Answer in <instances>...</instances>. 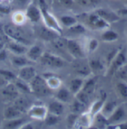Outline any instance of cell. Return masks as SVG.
Segmentation results:
<instances>
[{"label":"cell","mask_w":127,"mask_h":129,"mask_svg":"<svg viewBox=\"0 0 127 129\" xmlns=\"http://www.w3.org/2000/svg\"><path fill=\"white\" fill-rule=\"evenodd\" d=\"M38 2H39V8L42 13V18L43 20L45 26L51 29L52 30L57 32L58 35H61L62 33V29L58 20L55 19V17L49 12L47 8V5L45 0H38Z\"/></svg>","instance_id":"1"},{"label":"cell","mask_w":127,"mask_h":129,"mask_svg":"<svg viewBox=\"0 0 127 129\" xmlns=\"http://www.w3.org/2000/svg\"><path fill=\"white\" fill-rule=\"evenodd\" d=\"M29 83L31 92L38 96H48L52 92V89L48 86L47 82L43 77H40L37 74Z\"/></svg>","instance_id":"2"},{"label":"cell","mask_w":127,"mask_h":129,"mask_svg":"<svg viewBox=\"0 0 127 129\" xmlns=\"http://www.w3.org/2000/svg\"><path fill=\"white\" fill-rule=\"evenodd\" d=\"M23 114L24 113H27L29 108L30 107L29 106V103L28 101V100L26 98L23 97L18 96L14 101V104H13Z\"/></svg>","instance_id":"25"},{"label":"cell","mask_w":127,"mask_h":129,"mask_svg":"<svg viewBox=\"0 0 127 129\" xmlns=\"http://www.w3.org/2000/svg\"><path fill=\"white\" fill-rule=\"evenodd\" d=\"M116 89L119 95L127 100V83L126 82H119L116 85Z\"/></svg>","instance_id":"36"},{"label":"cell","mask_w":127,"mask_h":129,"mask_svg":"<svg viewBox=\"0 0 127 129\" xmlns=\"http://www.w3.org/2000/svg\"><path fill=\"white\" fill-rule=\"evenodd\" d=\"M91 71H102L104 70L105 64L99 59H94L88 62Z\"/></svg>","instance_id":"32"},{"label":"cell","mask_w":127,"mask_h":129,"mask_svg":"<svg viewBox=\"0 0 127 129\" xmlns=\"http://www.w3.org/2000/svg\"><path fill=\"white\" fill-rule=\"evenodd\" d=\"M126 3H127V0H126Z\"/></svg>","instance_id":"49"},{"label":"cell","mask_w":127,"mask_h":129,"mask_svg":"<svg viewBox=\"0 0 127 129\" xmlns=\"http://www.w3.org/2000/svg\"><path fill=\"white\" fill-rule=\"evenodd\" d=\"M79 5L85 8H93L96 6L100 0H75Z\"/></svg>","instance_id":"38"},{"label":"cell","mask_w":127,"mask_h":129,"mask_svg":"<svg viewBox=\"0 0 127 129\" xmlns=\"http://www.w3.org/2000/svg\"><path fill=\"white\" fill-rule=\"evenodd\" d=\"M11 62L17 68H23L26 65H30L32 61H30L26 56L24 55H13L11 58Z\"/></svg>","instance_id":"21"},{"label":"cell","mask_w":127,"mask_h":129,"mask_svg":"<svg viewBox=\"0 0 127 129\" xmlns=\"http://www.w3.org/2000/svg\"><path fill=\"white\" fill-rule=\"evenodd\" d=\"M58 2L62 4L64 6H71L73 3V0H57Z\"/></svg>","instance_id":"44"},{"label":"cell","mask_w":127,"mask_h":129,"mask_svg":"<svg viewBox=\"0 0 127 129\" xmlns=\"http://www.w3.org/2000/svg\"><path fill=\"white\" fill-rule=\"evenodd\" d=\"M69 32L73 34H83L86 32V29L85 27V26H83L82 24H80L79 23H77L76 24L70 26L68 28Z\"/></svg>","instance_id":"39"},{"label":"cell","mask_w":127,"mask_h":129,"mask_svg":"<svg viewBox=\"0 0 127 129\" xmlns=\"http://www.w3.org/2000/svg\"><path fill=\"white\" fill-rule=\"evenodd\" d=\"M48 113L47 108L41 104H34L31 106L27 113L29 117L36 120H43Z\"/></svg>","instance_id":"9"},{"label":"cell","mask_w":127,"mask_h":129,"mask_svg":"<svg viewBox=\"0 0 127 129\" xmlns=\"http://www.w3.org/2000/svg\"><path fill=\"white\" fill-rule=\"evenodd\" d=\"M119 50H112L110 53H108V55L107 56V62L108 64H110V62H111V60L114 59V57L116 56V54L117 53Z\"/></svg>","instance_id":"42"},{"label":"cell","mask_w":127,"mask_h":129,"mask_svg":"<svg viewBox=\"0 0 127 129\" xmlns=\"http://www.w3.org/2000/svg\"><path fill=\"white\" fill-rule=\"evenodd\" d=\"M2 95L9 101H14L19 96V89L14 83H8L2 90Z\"/></svg>","instance_id":"15"},{"label":"cell","mask_w":127,"mask_h":129,"mask_svg":"<svg viewBox=\"0 0 127 129\" xmlns=\"http://www.w3.org/2000/svg\"><path fill=\"white\" fill-rule=\"evenodd\" d=\"M97 80H98V77L96 76H94V77L88 78L86 81H84V83L81 90L85 92L86 94H88V95L91 96L95 91Z\"/></svg>","instance_id":"19"},{"label":"cell","mask_w":127,"mask_h":129,"mask_svg":"<svg viewBox=\"0 0 127 129\" xmlns=\"http://www.w3.org/2000/svg\"><path fill=\"white\" fill-rule=\"evenodd\" d=\"M43 53V49L39 45H33L29 49H28L26 56L32 62H36L39 60Z\"/></svg>","instance_id":"18"},{"label":"cell","mask_w":127,"mask_h":129,"mask_svg":"<svg viewBox=\"0 0 127 129\" xmlns=\"http://www.w3.org/2000/svg\"><path fill=\"white\" fill-rule=\"evenodd\" d=\"M40 60L43 65L53 68H61L65 64L62 58L48 52H43Z\"/></svg>","instance_id":"4"},{"label":"cell","mask_w":127,"mask_h":129,"mask_svg":"<svg viewBox=\"0 0 127 129\" xmlns=\"http://www.w3.org/2000/svg\"><path fill=\"white\" fill-rule=\"evenodd\" d=\"M61 23L63 24L64 26L69 28V27L76 24L78 23V20L73 16L63 15L61 17Z\"/></svg>","instance_id":"34"},{"label":"cell","mask_w":127,"mask_h":129,"mask_svg":"<svg viewBox=\"0 0 127 129\" xmlns=\"http://www.w3.org/2000/svg\"><path fill=\"white\" fill-rule=\"evenodd\" d=\"M72 92L70 91L69 89L60 87L56 93V99L62 103H70L72 101Z\"/></svg>","instance_id":"23"},{"label":"cell","mask_w":127,"mask_h":129,"mask_svg":"<svg viewBox=\"0 0 127 129\" xmlns=\"http://www.w3.org/2000/svg\"><path fill=\"white\" fill-rule=\"evenodd\" d=\"M72 102V105H71V111L72 113H83L86 109V105L82 104V102H80L79 101H78L76 98H75L73 101H71Z\"/></svg>","instance_id":"30"},{"label":"cell","mask_w":127,"mask_h":129,"mask_svg":"<svg viewBox=\"0 0 127 129\" xmlns=\"http://www.w3.org/2000/svg\"><path fill=\"white\" fill-rule=\"evenodd\" d=\"M5 80L3 79V77L1 76V74H0V86H2V84H4V83H5Z\"/></svg>","instance_id":"46"},{"label":"cell","mask_w":127,"mask_h":129,"mask_svg":"<svg viewBox=\"0 0 127 129\" xmlns=\"http://www.w3.org/2000/svg\"><path fill=\"white\" fill-rule=\"evenodd\" d=\"M47 110L50 113H52L54 115L60 116L63 114L64 111V103L56 99L55 101H53L49 104Z\"/></svg>","instance_id":"20"},{"label":"cell","mask_w":127,"mask_h":129,"mask_svg":"<svg viewBox=\"0 0 127 129\" xmlns=\"http://www.w3.org/2000/svg\"><path fill=\"white\" fill-rule=\"evenodd\" d=\"M82 59H77V62L73 64L74 71L80 77L88 76L92 71L88 63H86L82 60Z\"/></svg>","instance_id":"14"},{"label":"cell","mask_w":127,"mask_h":129,"mask_svg":"<svg viewBox=\"0 0 127 129\" xmlns=\"http://www.w3.org/2000/svg\"><path fill=\"white\" fill-rule=\"evenodd\" d=\"M59 120H60V116H56V115H54V114L50 113L49 112L47 113L46 117L43 119L45 124L47 126H53V125H57L58 123Z\"/></svg>","instance_id":"31"},{"label":"cell","mask_w":127,"mask_h":129,"mask_svg":"<svg viewBox=\"0 0 127 129\" xmlns=\"http://www.w3.org/2000/svg\"><path fill=\"white\" fill-rule=\"evenodd\" d=\"M84 80L82 77H76L70 80L69 84V89L73 95L78 93L82 88Z\"/></svg>","instance_id":"26"},{"label":"cell","mask_w":127,"mask_h":129,"mask_svg":"<svg viewBox=\"0 0 127 129\" xmlns=\"http://www.w3.org/2000/svg\"><path fill=\"white\" fill-rule=\"evenodd\" d=\"M119 35L117 32L111 29H105L101 35V39L104 42H114L117 41Z\"/></svg>","instance_id":"27"},{"label":"cell","mask_w":127,"mask_h":129,"mask_svg":"<svg viewBox=\"0 0 127 129\" xmlns=\"http://www.w3.org/2000/svg\"><path fill=\"white\" fill-rule=\"evenodd\" d=\"M7 50L11 51L14 55H26L28 48L24 44L12 40L7 44Z\"/></svg>","instance_id":"13"},{"label":"cell","mask_w":127,"mask_h":129,"mask_svg":"<svg viewBox=\"0 0 127 129\" xmlns=\"http://www.w3.org/2000/svg\"><path fill=\"white\" fill-rule=\"evenodd\" d=\"M126 105H127V103H126Z\"/></svg>","instance_id":"50"},{"label":"cell","mask_w":127,"mask_h":129,"mask_svg":"<svg viewBox=\"0 0 127 129\" xmlns=\"http://www.w3.org/2000/svg\"><path fill=\"white\" fill-rule=\"evenodd\" d=\"M126 63V54L125 49L119 50L116 56L109 64L108 72L110 74L116 73L121 67Z\"/></svg>","instance_id":"7"},{"label":"cell","mask_w":127,"mask_h":129,"mask_svg":"<svg viewBox=\"0 0 127 129\" xmlns=\"http://www.w3.org/2000/svg\"><path fill=\"white\" fill-rule=\"evenodd\" d=\"M37 34L41 39L45 40V41H52L53 39H55V38L60 35L57 32L46 27V26H40V28L37 30Z\"/></svg>","instance_id":"16"},{"label":"cell","mask_w":127,"mask_h":129,"mask_svg":"<svg viewBox=\"0 0 127 129\" xmlns=\"http://www.w3.org/2000/svg\"><path fill=\"white\" fill-rule=\"evenodd\" d=\"M14 83L15 84V86L17 87V89L19 90H21L23 92H31V89H30V86L29 83L20 79V78H17Z\"/></svg>","instance_id":"35"},{"label":"cell","mask_w":127,"mask_h":129,"mask_svg":"<svg viewBox=\"0 0 127 129\" xmlns=\"http://www.w3.org/2000/svg\"><path fill=\"white\" fill-rule=\"evenodd\" d=\"M8 57V53H7V49L3 48L2 50H0V62L5 61Z\"/></svg>","instance_id":"43"},{"label":"cell","mask_w":127,"mask_h":129,"mask_svg":"<svg viewBox=\"0 0 127 129\" xmlns=\"http://www.w3.org/2000/svg\"><path fill=\"white\" fill-rule=\"evenodd\" d=\"M106 98H107V95H106V93L105 92H102L101 98L96 101L94 103H93V104L91 105V109H90V112L89 113L94 117L96 114H97L98 113H99L106 101Z\"/></svg>","instance_id":"22"},{"label":"cell","mask_w":127,"mask_h":129,"mask_svg":"<svg viewBox=\"0 0 127 129\" xmlns=\"http://www.w3.org/2000/svg\"><path fill=\"white\" fill-rule=\"evenodd\" d=\"M3 48H5V44L0 40V50H2Z\"/></svg>","instance_id":"47"},{"label":"cell","mask_w":127,"mask_h":129,"mask_svg":"<svg viewBox=\"0 0 127 129\" xmlns=\"http://www.w3.org/2000/svg\"><path fill=\"white\" fill-rule=\"evenodd\" d=\"M126 110L123 106L117 107L114 112L111 114L109 117H108V125L107 128L113 125H116L117 124L122 123L126 118Z\"/></svg>","instance_id":"8"},{"label":"cell","mask_w":127,"mask_h":129,"mask_svg":"<svg viewBox=\"0 0 127 129\" xmlns=\"http://www.w3.org/2000/svg\"><path fill=\"white\" fill-rule=\"evenodd\" d=\"M26 122V119L23 117H18L12 119H5V121L3 122L2 128L7 129L22 128V127Z\"/></svg>","instance_id":"17"},{"label":"cell","mask_w":127,"mask_h":129,"mask_svg":"<svg viewBox=\"0 0 127 129\" xmlns=\"http://www.w3.org/2000/svg\"><path fill=\"white\" fill-rule=\"evenodd\" d=\"M117 103L115 101H107L105 102L100 113H102L107 119L111 116V114L114 112V110L117 107Z\"/></svg>","instance_id":"28"},{"label":"cell","mask_w":127,"mask_h":129,"mask_svg":"<svg viewBox=\"0 0 127 129\" xmlns=\"http://www.w3.org/2000/svg\"><path fill=\"white\" fill-rule=\"evenodd\" d=\"M126 80V81H127V74H126V78H125V80Z\"/></svg>","instance_id":"48"},{"label":"cell","mask_w":127,"mask_h":129,"mask_svg":"<svg viewBox=\"0 0 127 129\" xmlns=\"http://www.w3.org/2000/svg\"><path fill=\"white\" fill-rule=\"evenodd\" d=\"M95 12L109 24L116 23L120 19V16L117 13L108 8H99L96 10Z\"/></svg>","instance_id":"11"},{"label":"cell","mask_w":127,"mask_h":129,"mask_svg":"<svg viewBox=\"0 0 127 129\" xmlns=\"http://www.w3.org/2000/svg\"><path fill=\"white\" fill-rule=\"evenodd\" d=\"M78 117H79L78 114L74 113H72L71 114H70L67 116V124L69 125H70V126H75V124H76V122L77 121Z\"/></svg>","instance_id":"41"},{"label":"cell","mask_w":127,"mask_h":129,"mask_svg":"<svg viewBox=\"0 0 127 129\" xmlns=\"http://www.w3.org/2000/svg\"><path fill=\"white\" fill-rule=\"evenodd\" d=\"M36 75H37V71L35 68L30 64L20 68L17 77L27 83H29Z\"/></svg>","instance_id":"12"},{"label":"cell","mask_w":127,"mask_h":129,"mask_svg":"<svg viewBox=\"0 0 127 129\" xmlns=\"http://www.w3.org/2000/svg\"><path fill=\"white\" fill-rule=\"evenodd\" d=\"M26 17L32 23H38L42 19V13L38 6L34 3H29L26 8Z\"/></svg>","instance_id":"10"},{"label":"cell","mask_w":127,"mask_h":129,"mask_svg":"<svg viewBox=\"0 0 127 129\" xmlns=\"http://www.w3.org/2000/svg\"><path fill=\"white\" fill-rule=\"evenodd\" d=\"M86 23L90 28L95 30L106 29L110 26L108 23H107L104 19H102L95 11L87 14Z\"/></svg>","instance_id":"5"},{"label":"cell","mask_w":127,"mask_h":129,"mask_svg":"<svg viewBox=\"0 0 127 129\" xmlns=\"http://www.w3.org/2000/svg\"><path fill=\"white\" fill-rule=\"evenodd\" d=\"M17 3L19 5H29V0H16Z\"/></svg>","instance_id":"45"},{"label":"cell","mask_w":127,"mask_h":129,"mask_svg":"<svg viewBox=\"0 0 127 129\" xmlns=\"http://www.w3.org/2000/svg\"><path fill=\"white\" fill-rule=\"evenodd\" d=\"M23 113L14 105L7 107L4 110V117L5 119H12L18 117H21Z\"/></svg>","instance_id":"24"},{"label":"cell","mask_w":127,"mask_h":129,"mask_svg":"<svg viewBox=\"0 0 127 129\" xmlns=\"http://www.w3.org/2000/svg\"><path fill=\"white\" fill-rule=\"evenodd\" d=\"M0 74L3 79L8 83H13L17 78V76L14 72L6 69H0Z\"/></svg>","instance_id":"33"},{"label":"cell","mask_w":127,"mask_h":129,"mask_svg":"<svg viewBox=\"0 0 127 129\" xmlns=\"http://www.w3.org/2000/svg\"><path fill=\"white\" fill-rule=\"evenodd\" d=\"M66 45L67 52L76 59H83L85 57V52L82 49V47L76 40L67 39Z\"/></svg>","instance_id":"6"},{"label":"cell","mask_w":127,"mask_h":129,"mask_svg":"<svg viewBox=\"0 0 127 129\" xmlns=\"http://www.w3.org/2000/svg\"><path fill=\"white\" fill-rule=\"evenodd\" d=\"M75 98L78 101H79L80 102H82V104H85L87 106V105L89 104L91 96L88 95V94H86L85 92H84L83 91L80 90L78 93H76L75 95Z\"/></svg>","instance_id":"37"},{"label":"cell","mask_w":127,"mask_h":129,"mask_svg":"<svg viewBox=\"0 0 127 129\" xmlns=\"http://www.w3.org/2000/svg\"><path fill=\"white\" fill-rule=\"evenodd\" d=\"M99 47V41L96 38H91L88 43V50L89 53H93Z\"/></svg>","instance_id":"40"},{"label":"cell","mask_w":127,"mask_h":129,"mask_svg":"<svg viewBox=\"0 0 127 129\" xmlns=\"http://www.w3.org/2000/svg\"><path fill=\"white\" fill-rule=\"evenodd\" d=\"M3 31L6 36H8L13 41L20 42L22 44H24L25 45H28L29 44V41L26 34L17 26L11 24H7L4 26Z\"/></svg>","instance_id":"3"},{"label":"cell","mask_w":127,"mask_h":129,"mask_svg":"<svg viewBox=\"0 0 127 129\" xmlns=\"http://www.w3.org/2000/svg\"><path fill=\"white\" fill-rule=\"evenodd\" d=\"M46 82H47V84L48 86H49V88L52 90V89H58L60 87H61V80L55 76V74H52V75H49L48 77H43Z\"/></svg>","instance_id":"29"}]
</instances>
